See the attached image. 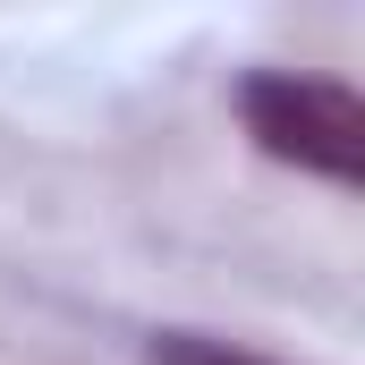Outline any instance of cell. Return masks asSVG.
<instances>
[{
  "label": "cell",
  "instance_id": "6da1fadb",
  "mask_svg": "<svg viewBox=\"0 0 365 365\" xmlns=\"http://www.w3.org/2000/svg\"><path fill=\"white\" fill-rule=\"evenodd\" d=\"M238 119L247 136L289 162V170H314L331 187H365V102L340 77H297V68H255L238 86Z\"/></svg>",
  "mask_w": 365,
  "mask_h": 365
},
{
  "label": "cell",
  "instance_id": "7a4b0ae2",
  "mask_svg": "<svg viewBox=\"0 0 365 365\" xmlns=\"http://www.w3.org/2000/svg\"><path fill=\"white\" fill-rule=\"evenodd\" d=\"M153 365H272V357L230 349V340H204V331H162L153 340Z\"/></svg>",
  "mask_w": 365,
  "mask_h": 365
}]
</instances>
